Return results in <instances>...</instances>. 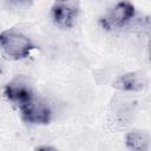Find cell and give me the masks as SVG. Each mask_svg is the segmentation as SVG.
Instances as JSON below:
<instances>
[{
    "mask_svg": "<svg viewBox=\"0 0 151 151\" xmlns=\"http://www.w3.org/2000/svg\"><path fill=\"white\" fill-rule=\"evenodd\" d=\"M0 47L11 59L20 60L27 58L35 48V45L24 33L7 29L0 33Z\"/></svg>",
    "mask_w": 151,
    "mask_h": 151,
    "instance_id": "1",
    "label": "cell"
},
{
    "mask_svg": "<svg viewBox=\"0 0 151 151\" xmlns=\"http://www.w3.org/2000/svg\"><path fill=\"white\" fill-rule=\"evenodd\" d=\"M136 14L134 6L131 2L122 1L116 4L103 18H100L99 22L105 29H118L127 25Z\"/></svg>",
    "mask_w": 151,
    "mask_h": 151,
    "instance_id": "2",
    "label": "cell"
},
{
    "mask_svg": "<svg viewBox=\"0 0 151 151\" xmlns=\"http://www.w3.org/2000/svg\"><path fill=\"white\" fill-rule=\"evenodd\" d=\"M4 94L19 110L27 106L35 98L32 87L25 80L19 79V78L13 79L12 81L5 85Z\"/></svg>",
    "mask_w": 151,
    "mask_h": 151,
    "instance_id": "3",
    "label": "cell"
},
{
    "mask_svg": "<svg viewBox=\"0 0 151 151\" xmlns=\"http://www.w3.org/2000/svg\"><path fill=\"white\" fill-rule=\"evenodd\" d=\"M79 13L78 1H57L51 7V15L54 24L61 28L72 27Z\"/></svg>",
    "mask_w": 151,
    "mask_h": 151,
    "instance_id": "4",
    "label": "cell"
},
{
    "mask_svg": "<svg viewBox=\"0 0 151 151\" xmlns=\"http://www.w3.org/2000/svg\"><path fill=\"white\" fill-rule=\"evenodd\" d=\"M21 117L26 123L45 125L52 120V110L45 101L34 98L27 106L20 110Z\"/></svg>",
    "mask_w": 151,
    "mask_h": 151,
    "instance_id": "5",
    "label": "cell"
},
{
    "mask_svg": "<svg viewBox=\"0 0 151 151\" xmlns=\"http://www.w3.org/2000/svg\"><path fill=\"white\" fill-rule=\"evenodd\" d=\"M147 83L146 76L142 72H127L114 80L113 87L123 92H138L143 91Z\"/></svg>",
    "mask_w": 151,
    "mask_h": 151,
    "instance_id": "6",
    "label": "cell"
},
{
    "mask_svg": "<svg viewBox=\"0 0 151 151\" xmlns=\"http://www.w3.org/2000/svg\"><path fill=\"white\" fill-rule=\"evenodd\" d=\"M125 144L131 151H147L150 139L145 132L131 131L125 136Z\"/></svg>",
    "mask_w": 151,
    "mask_h": 151,
    "instance_id": "7",
    "label": "cell"
},
{
    "mask_svg": "<svg viewBox=\"0 0 151 151\" xmlns=\"http://www.w3.org/2000/svg\"><path fill=\"white\" fill-rule=\"evenodd\" d=\"M35 151H60L59 149L54 147V146H48V145H44V146H39L37 147Z\"/></svg>",
    "mask_w": 151,
    "mask_h": 151,
    "instance_id": "8",
    "label": "cell"
}]
</instances>
